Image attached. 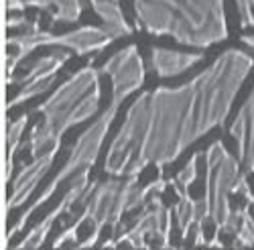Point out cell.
<instances>
[{
	"mask_svg": "<svg viewBox=\"0 0 254 250\" xmlns=\"http://www.w3.org/2000/svg\"><path fill=\"white\" fill-rule=\"evenodd\" d=\"M27 122H29V114H23L6 126V173H4V181H8L12 175L14 155L20 149V138H23V132L27 128Z\"/></svg>",
	"mask_w": 254,
	"mask_h": 250,
	"instance_id": "2e32d148",
	"label": "cell"
},
{
	"mask_svg": "<svg viewBox=\"0 0 254 250\" xmlns=\"http://www.w3.org/2000/svg\"><path fill=\"white\" fill-rule=\"evenodd\" d=\"M203 61V53H183L165 47L151 49V67L159 77H175Z\"/></svg>",
	"mask_w": 254,
	"mask_h": 250,
	"instance_id": "4fadbf2b",
	"label": "cell"
},
{
	"mask_svg": "<svg viewBox=\"0 0 254 250\" xmlns=\"http://www.w3.org/2000/svg\"><path fill=\"white\" fill-rule=\"evenodd\" d=\"M88 187H90V171H79V173L73 177V181L69 183V189L65 191L63 199L57 203L55 210L49 212L43 220H41V222L33 228V230L27 234V238L20 240V242L16 244V248H18V250H25V248H39V246H43V244H45V238H47V234H49V230H51V226L55 224V220H57L59 216H63L65 212H69L71 205H73L75 201H81L83 195H86V191H88Z\"/></svg>",
	"mask_w": 254,
	"mask_h": 250,
	"instance_id": "30bf717a",
	"label": "cell"
},
{
	"mask_svg": "<svg viewBox=\"0 0 254 250\" xmlns=\"http://www.w3.org/2000/svg\"><path fill=\"white\" fill-rule=\"evenodd\" d=\"M136 27L171 37L187 47L207 49L228 39L224 0H132Z\"/></svg>",
	"mask_w": 254,
	"mask_h": 250,
	"instance_id": "3957f363",
	"label": "cell"
},
{
	"mask_svg": "<svg viewBox=\"0 0 254 250\" xmlns=\"http://www.w3.org/2000/svg\"><path fill=\"white\" fill-rule=\"evenodd\" d=\"M18 27H25L29 31V29L35 27V20L31 23L27 16H8L6 18V29H18Z\"/></svg>",
	"mask_w": 254,
	"mask_h": 250,
	"instance_id": "44dd1931",
	"label": "cell"
},
{
	"mask_svg": "<svg viewBox=\"0 0 254 250\" xmlns=\"http://www.w3.org/2000/svg\"><path fill=\"white\" fill-rule=\"evenodd\" d=\"M27 8L33 6L37 10H43L49 14L51 23H77L81 12H83V2L81 0H25Z\"/></svg>",
	"mask_w": 254,
	"mask_h": 250,
	"instance_id": "9a60e30c",
	"label": "cell"
},
{
	"mask_svg": "<svg viewBox=\"0 0 254 250\" xmlns=\"http://www.w3.org/2000/svg\"><path fill=\"white\" fill-rule=\"evenodd\" d=\"M67 61H69V53L67 51H55L51 55L39 57L25 77H18V79L12 77V79H8L6 83H20V92L6 104V110H12V108L20 106V104L29 102L31 98L47 92L53 86V81L57 79L59 69L65 65Z\"/></svg>",
	"mask_w": 254,
	"mask_h": 250,
	"instance_id": "9c48e42d",
	"label": "cell"
},
{
	"mask_svg": "<svg viewBox=\"0 0 254 250\" xmlns=\"http://www.w3.org/2000/svg\"><path fill=\"white\" fill-rule=\"evenodd\" d=\"M199 153H195L191 159L187 161V165L179 171V175L175 179H169V185L175 187V191H187L189 185H191L197 177V161H199Z\"/></svg>",
	"mask_w": 254,
	"mask_h": 250,
	"instance_id": "ac0fdd59",
	"label": "cell"
},
{
	"mask_svg": "<svg viewBox=\"0 0 254 250\" xmlns=\"http://www.w3.org/2000/svg\"><path fill=\"white\" fill-rule=\"evenodd\" d=\"M90 4L94 8V12L102 18L104 29L112 35V39H120V37H128L132 35V27L130 23L126 20L122 6H120V0H90Z\"/></svg>",
	"mask_w": 254,
	"mask_h": 250,
	"instance_id": "5bb4252c",
	"label": "cell"
},
{
	"mask_svg": "<svg viewBox=\"0 0 254 250\" xmlns=\"http://www.w3.org/2000/svg\"><path fill=\"white\" fill-rule=\"evenodd\" d=\"M27 8L25 0H6V10L8 12H23Z\"/></svg>",
	"mask_w": 254,
	"mask_h": 250,
	"instance_id": "7402d4cb",
	"label": "cell"
},
{
	"mask_svg": "<svg viewBox=\"0 0 254 250\" xmlns=\"http://www.w3.org/2000/svg\"><path fill=\"white\" fill-rule=\"evenodd\" d=\"M112 35L104 27L86 25L69 33L55 35L51 31H43L39 27V20H35V27L25 31L23 35H14L6 39V81L12 79V73L16 65L23 61L29 53H33L39 47H65L73 51L75 55H90L100 53L112 43Z\"/></svg>",
	"mask_w": 254,
	"mask_h": 250,
	"instance_id": "52a82bcc",
	"label": "cell"
},
{
	"mask_svg": "<svg viewBox=\"0 0 254 250\" xmlns=\"http://www.w3.org/2000/svg\"><path fill=\"white\" fill-rule=\"evenodd\" d=\"M232 246H254V220L248 212V207L242 214L238 232L234 234V242H232Z\"/></svg>",
	"mask_w": 254,
	"mask_h": 250,
	"instance_id": "d6986e66",
	"label": "cell"
},
{
	"mask_svg": "<svg viewBox=\"0 0 254 250\" xmlns=\"http://www.w3.org/2000/svg\"><path fill=\"white\" fill-rule=\"evenodd\" d=\"M252 67L250 53L226 49L181 86L142 92L110 144L104 171L114 177H138L146 167L163 171L175 163L193 142L226 122Z\"/></svg>",
	"mask_w": 254,
	"mask_h": 250,
	"instance_id": "6da1fadb",
	"label": "cell"
},
{
	"mask_svg": "<svg viewBox=\"0 0 254 250\" xmlns=\"http://www.w3.org/2000/svg\"><path fill=\"white\" fill-rule=\"evenodd\" d=\"M205 195L203 205L207 220L216 226V232H226L232 222L230 197L240 193L246 203H254V195L248 185V175L240 171V161L232 157L222 140L211 142L205 151Z\"/></svg>",
	"mask_w": 254,
	"mask_h": 250,
	"instance_id": "8992f818",
	"label": "cell"
},
{
	"mask_svg": "<svg viewBox=\"0 0 254 250\" xmlns=\"http://www.w3.org/2000/svg\"><path fill=\"white\" fill-rule=\"evenodd\" d=\"M149 236L155 238V246H161V248L171 246V242H169V236H171V210L163 203L161 193H155L149 197L134 226L114 242L116 246L149 248L151 244L146 242Z\"/></svg>",
	"mask_w": 254,
	"mask_h": 250,
	"instance_id": "ba28073f",
	"label": "cell"
},
{
	"mask_svg": "<svg viewBox=\"0 0 254 250\" xmlns=\"http://www.w3.org/2000/svg\"><path fill=\"white\" fill-rule=\"evenodd\" d=\"M230 136L236 140L238 161L244 167V173H254V83L240 106L234 122L230 126Z\"/></svg>",
	"mask_w": 254,
	"mask_h": 250,
	"instance_id": "7c38bea8",
	"label": "cell"
},
{
	"mask_svg": "<svg viewBox=\"0 0 254 250\" xmlns=\"http://www.w3.org/2000/svg\"><path fill=\"white\" fill-rule=\"evenodd\" d=\"M177 195H179V201L175 203L173 212H175V218H177V226H179L181 238H187L189 230H191L193 224H195L197 199H193L187 191H177Z\"/></svg>",
	"mask_w": 254,
	"mask_h": 250,
	"instance_id": "e0dca14e",
	"label": "cell"
},
{
	"mask_svg": "<svg viewBox=\"0 0 254 250\" xmlns=\"http://www.w3.org/2000/svg\"><path fill=\"white\" fill-rule=\"evenodd\" d=\"M55 155L57 153L51 151V153H45V155L33 157V161L18 171V175L12 181V189H10V195H8V201H6V214H10L12 210L20 207L33 195V191L37 189L41 179L49 173L51 165L55 161Z\"/></svg>",
	"mask_w": 254,
	"mask_h": 250,
	"instance_id": "8fae6325",
	"label": "cell"
},
{
	"mask_svg": "<svg viewBox=\"0 0 254 250\" xmlns=\"http://www.w3.org/2000/svg\"><path fill=\"white\" fill-rule=\"evenodd\" d=\"M240 41H242L244 45H248L250 49H254V35H242V39H240Z\"/></svg>",
	"mask_w": 254,
	"mask_h": 250,
	"instance_id": "603a6c76",
	"label": "cell"
},
{
	"mask_svg": "<svg viewBox=\"0 0 254 250\" xmlns=\"http://www.w3.org/2000/svg\"><path fill=\"white\" fill-rule=\"evenodd\" d=\"M100 77L102 71L94 65H86L73 71L61 86L35 108L41 114V122L31 130L29 147L33 157L61 149V138L69 128L90 120L100 108Z\"/></svg>",
	"mask_w": 254,
	"mask_h": 250,
	"instance_id": "277c9868",
	"label": "cell"
},
{
	"mask_svg": "<svg viewBox=\"0 0 254 250\" xmlns=\"http://www.w3.org/2000/svg\"><path fill=\"white\" fill-rule=\"evenodd\" d=\"M238 18H240V27H254V0H234Z\"/></svg>",
	"mask_w": 254,
	"mask_h": 250,
	"instance_id": "ffe728a7",
	"label": "cell"
},
{
	"mask_svg": "<svg viewBox=\"0 0 254 250\" xmlns=\"http://www.w3.org/2000/svg\"><path fill=\"white\" fill-rule=\"evenodd\" d=\"M100 71H102V75H110V79H112V100L108 104V108L100 114V118L86 132H81L77 136L75 144L69 151V159L59 169V173L53 177V181L43 189V193L27 207V210L23 212V216L18 218V222L8 230L4 246L10 244V240L25 228V224L33 216V212H37L39 207L57 191V187L67 177H71L73 173H79V171H90L92 169L96 159H98V153L102 149V142H104L106 134H108L112 122L118 114V108L122 106V102L126 98H128L130 94H134L138 88H142V83H144V63H142V57H140V51H138L136 45H126L124 49L114 53L100 67Z\"/></svg>",
	"mask_w": 254,
	"mask_h": 250,
	"instance_id": "7a4b0ae2",
	"label": "cell"
},
{
	"mask_svg": "<svg viewBox=\"0 0 254 250\" xmlns=\"http://www.w3.org/2000/svg\"><path fill=\"white\" fill-rule=\"evenodd\" d=\"M169 181L159 177L155 181H151L149 185L140 187L138 185V177H110L106 181H98L94 191L88 197L86 210L79 214V218L83 222H92V234L88 240H83L79 244H75L77 248H92L96 246L100 234L106 226H110L116 232L120 220L126 212H132L134 207H140L149 201L151 195L161 193L167 189Z\"/></svg>",
	"mask_w": 254,
	"mask_h": 250,
	"instance_id": "5b68a950",
	"label": "cell"
}]
</instances>
